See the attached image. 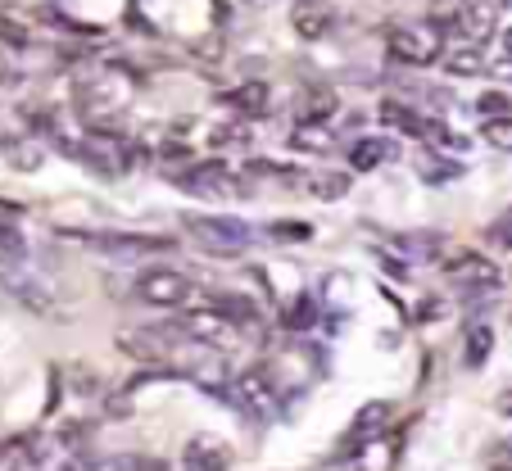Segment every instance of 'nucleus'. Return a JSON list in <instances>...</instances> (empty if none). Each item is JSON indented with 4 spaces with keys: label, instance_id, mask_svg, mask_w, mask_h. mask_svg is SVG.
<instances>
[{
    "label": "nucleus",
    "instance_id": "nucleus-1",
    "mask_svg": "<svg viewBox=\"0 0 512 471\" xmlns=\"http://www.w3.org/2000/svg\"><path fill=\"white\" fill-rule=\"evenodd\" d=\"M132 91H136V77L132 73H123V68H105L96 82H87V87L78 91L82 127H87V132H109V127L118 123V114L127 109Z\"/></svg>",
    "mask_w": 512,
    "mask_h": 471
},
{
    "label": "nucleus",
    "instance_id": "nucleus-2",
    "mask_svg": "<svg viewBox=\"0 0 512 471\" xmlns=\"http://www.w3.org/2000/svg\"><path fill=\"white\" fill-rule=\"evenodd\" d=\"M182 231L200 245L204 254H213V259H241V254L250 250V231H245V222L223 218V213H186Z\"/></svg>",
    "mask_w": 512,
    "mask_h": 471
},
{
    "label": "nucleus",
    "instance_id": "nucleus-3",
    "mask_svg": "<svg viewBox=\"0 0 512 471\" xmlns=\"http://www.w3.org/2000/svg\"><path fill=\"white\" fill-rule=\"evenodd\" d=\"M177 340H182V331H168V327H127L114 336V345L123 349L127 358H136V363L145 367H164L177 358Z\"/></svg>",
    "mask_w": 512,
    "mask_h": 471
},
{
    "label": "nucleus",
    "instance_id": "nucleus-4",
    "mask_svg": "<svg viewBox=\"0 0 512 471\" xmlns=\"http://www.w3.org/2000/svg\"><path fill=\"white\" fill-rule=\"evenodd\" d=\"M386 46H390V55H395L399 64L422 68V64H435V59L445 55V32L435 28V23H413V28L390 32Z\"/></svg>",
    "mask_w": 512,
    "mask_h": 471
},
{
    "label": "nucleus",
    "instance_id": "nucleus-5",
    "mask_svg": "<svg viewBox=\"0 0 512 471\" xmlns=\"http://www.w3.org/2000/svg\"><path fill=\"white\" fill-rule=\"evenodd\" d=\"M78 159L87 168H96L100 177H123L127 164H132V150L114 132H87V141L78 145Z\"/></svg>",
    "mask_w": 512,
    "mask_h": 471
},
{
    "label": "nucleus",
    "instance_id": "nucleus-6",
    "mask_svg": "<svg viewBox=\"0 0 512 471\" xmlns=\"http://www.w3.org/2000/svg\"><path fill=\"white\" fill-rule=\"evenodd\" d=\"M191 290H195L191 277L177 268H145L141 281H136V295L155 308H182L191 299Z\"/></svg>",
    "mask_w": 512,
    "mask_h": 471
},
{
    "label": "nucleus",
    "instance_id": "nucleus-7",
    "mask_svg": "<svg viewBox=\"0 0 512 471\" xmlns=\"http://www.w3.org/2000/svg\"><path fill=\"white\" fill-rule=\"evenodd\" d=\"M177 331H182L186 340H195V345H227V340H232V322L223 318V313H218V308H191V313H182V318H177Z\"/></svg>",
    "mask_w": 512,
    "mask_h": 471
},
{
    "label": "nucleus",
    "instance_id": "nucleus-8",
    "mask_svg": "<svg viewBox=\"0 0 512 471\" xmlns=\"http://www.w3.org/2000/svg\"><path fill=\"white\" fill-rule=\"evenodd\" d=\"M445 277L458 281V286H481V290L499 286V268H494L485 254H476V250H454V254H449V259H445Z\"/></svg>",
    "mask_w": 512,
    "mask_h": 471
},
{
    "label": "nucleus",
    "instance_id": "nucleus-9",
    "mask_svg": "<svg viewBox=\"0 0 512 471\" xmlns=\"http://www.w3.org/2000/svg\"><path fill=\"white\" fill-rule=\"evenodd\" d=\"M232 467V449L218 444L213 435H195L182 453V471H227Z\"/></svg>",
    "mask_w": 512,
    "mask_h": 471
},
{
    "label": "nucleus",
    "instance_id": "nucleus-10",
    "mask_svg": "<svg viewBox=\"0 0 512 471\" xmlns=\"http://www.w3.org/2000/svg\"><path fill=\"white\" fill-rule=\"evenodd\" d=\"M458 28L467 32V41H485L494 28H499V0H463Z\"/></svg>",
    "mask_w": 512,
    "mask_h": 471
},
{
    "label": "nucleus",
    "instance_id": "nucleus-11",
    "mask_svg": "<svg viewBox=\"0 0 512 471\" xmlns=\"http://www.w3.org/2000/svg\"><path fill=\"white\" fill-rule=\"evenodd\" d=\"M390 417H395V408L386 404V399H372L368 408H358V417H354V440H377V435H386V426H390Z\"/></svg>",
    "mask_w": 512,
    "mask_h": 471
},
{
    "label": "nucleus",
    "instance_id": "nucleus-12",
    "mask_svg": "<svg viewBox=\"0 0 512 471\" xmlns=\"http://www.w3.org/2000/svg\"><path fill=\"white\" fill-rule=\"evenodd\" d=\"M0 41H5L10 50H28L32 46V19L28 14H19V10L5 5V10H0Z\"/></svg>",
    "mask_w": 512,
    "mask_h": 471
},
{
    "label": "nucleus",
    "instance_id": "nucleus-13",
    "mask_svg": "<svg viewBox=\"0 0 512 471\" xmlns=\"http://www.w3.org/2000/svg\"><path fill=\"white\" fill-rule=\"evenodd\" d=\"M213 308H218L232 327H259V308L245 295H213Z\"/></svg>",
    "mask_w": 512,
    "mask_h": 471
},
{
    "label": "nucleus",
    "instance_id": "nucleus-14",
    "mask_svg": "<svg viewBox=\"0 0 512 471\" xmlns=\"http://www.w3.org/2000/svg\"><path fill=\"white\" fill-rule=\"evenodd\" d=\"M336 109H340L336 91L318 87V91H309V96H304V105H300V123H327V118H336Z\"/></svg>",
    "mask_w": 512,
    "mask_h": 471
},
{
    "label": "nucleus",
    "instance_id": "nucleus-15",
    "mask_svg": "<svg viewBox=\"0 0 512 471\" xmlns=\"http://www.w3.org/2000/svg\"><path fill=\"white\" fill-rule=\"evenodd\" d=\"M390 462H395V444L377 435V440L363 444V453H358V462H349V471H390Z\"/></svg>",
    "mask_w": 512,
    "mask_h": 471
},
{
    "label": "nucleus",
    "instance_id": "nucleus-16",
    "mask_svg": "<svg viewBox=\"0 0 512 471\" xmlns=\"http://www.w3.org/2000/svg\"><path fill=\"white\" fill-rule=\"evenodd\" d=\"M223 105L241 109V114H263V109H268V87H263V82H245V87L227 91Z\"/></svg>",
    "mask_w": 512,
    "mask_h": 471
},
{
    "label": "nucleus",
    "instance_id": "nucleus-17",
    "mask_svg": "<svg viewBox=\"0 0 512 471\" xmlns=\"http://www.w3.org/2000/svg\"><path fill=\"white\" fill-rule=\"evenodd\" d=\"M490 354H494V331L481 322V327H472V331H467L463 363H467V367H485V363H490Z\"/></svg>",
    "mask_w": 512,
    "mask_h": 471
},
{
    "label": "nucleus",
    "instance_id": "nucleus-18",
    "mask_svg": "<svg viewBox=\"0 0 512 471\" xmlns=\"http://www.w3.org/2000/svg\"><path fill=\"white\" fill-rule=\"evenodd\" d=\"M313 200H345L349 195V173H313L309 177Z\"/></svg>",
    "mask_w": 512,
    "mask_h": 471
},
{
    "label": "nucleus",
    "instance_id": "nucleus-19",
    "mask_svg": "<svg viewBox=\"0 0 512 471\" xmlns=\"http://www.w3.org/2000/svg\"><path fill=\"white\" fill-rule=\"evenodd\" d=\"M290 23H295V32H300L304 41H318L331 32V14L327 10H295L290 14Z\"/></svg>",
    "mask_w": 512,
    "mask_h": 471
},
{
    "label": "nucleus",
    "instance_id": "nucleus-20",
    "mask_svg": "<svg viewBox=\"0 0 512 471\" xmlns=\"http://www.w3.org/2000/svg\"><path fill=\"white\" fill-rule=\"evenodd\" d=\"M390 154V145L386 141H358L354 150H349V164L358 168V173H372V168L381 164V159H386Z\"/></svg>",
    "mask_w": 512,
    "mask_h": 471
},
{
    "label": "nucleus",
    "instance_id": "nucleus-21",
    "mask_svg": "<svg viewBox=\"0 0 512 471\" xmlns=\"http://www.w3.org/2000/svg\"><path fill=\"white\" fill-rule=\"evenodd\" d=\"M381 123H390V127H404V132H417V136L426 132V123H422V118H417L408 105H399V100H386V105H381Z\"/></svg>",
    "mask_w": 512,
    "mask_h": 471
},
{
    "label": "nucleus",
    "instance_id": "nucleus-22",
    "mask_svg": "<svg viewBox=\"0 0 512 471\" xmlns=\"http://www.w3.org/2000/svg\"><path fill=\"white\" fill-rule=\"evenodd\" d=\"M445 68L454 77H481L485 73V59H481V50H454V55H445Z\"/></svg>",
    "mask_w": 512,
    "mask_h": 471
},
{
    "label": "nucleus",
    "instance_id": "nucleus-23",
    "mask_svg": "<svg viewBox=\"0 0 512 471\" xmlns=\"http://www.w3.org/2000/svg\"><path fill=\"white\" fill-rule=\"evenodd\" d=\"M318 322V308H313L309 295H295V304H286V327L290 331H309Z\"/></svg>",
    "mask_w": 512,
    "mask_h": 471
},
{
    "label": "nucleus",
    "instance_id": "nucleus-24",
    "mask_svg": "<svg viewBox=\"0 0 512 471\" xmlns=\"http://www.w3.org/2000/svg\"><path fill=\"white\" fill-rule=\"evenodd\" d=\"M290 141L300 145V150H327V145H331V132H327L322 123H300Z\"/></svg>",
    "mask_w": 512,
    "mask_h": 471
},
{
    "label": "nucleus",
    "instance_id": "nucleus-25",
    "mask_svg": "<svg viewBox=\"0 0 512 471\" xmlns=\"http://www.w3.org/2000/svg\"><path fill=\"white\" fill-rule=\"evenodd\" d=\"M223 50H227L223 32H209V37L191 41V55H195V59H204V64H218V59H223Z\"/></svg>",
    "mask_w": 512,
    "mask_h": 471
},
{
    "label": "nucleus",
    "instance_id": "nucleus-26",
    "mask_svg": "<svg viewBox=\"0 0 512 471\" xmlns=\"http://www.w3.org/2000/svg\"><path fill=\"white\" fill-rule=\"evenodd\" d=\"M481 136L490 145H499V150H512V118H485Z\"/></svg>",
    "mask_w": 512,
    "mask_h": 471
},
{
    "label": "nucleus",
    "instance_id": "nucleus-27",
    "mask_svg": "<svg viewBox=\"0 0 512 471\" xmlns=\"http://www.w3.org/2000/svg\"><path fill=\"white\" fill-rule=\"evenodd\" d=\"M114 467L118 471H168L159 458H141V453H127V458H118Z\"/></svg>",
    "mask_w": 512,
    "mask_h": 471
},
{
    "label": "nucleus",
    "instance_id": "nucleus-28",
    "mask_svg": "<svg viewBox=\"0 0 512 471\" xmlns=\"http://www.w3.org/2000/svg\"><path fill=\"white\" fill-rule=\"evenodd\" d=\"M272 236L277 241H309V227L304 222H272Z\"/></svg>",
    "mask_w": 512,
    "mask_h": 471
},
{
    "label": "nucleus",
    "instance_id": "nucleus-29",
    "mask_svg": "<svg viewBox=\"0 0 512 471\" xmlns=\"http://www.w3.org/2000/svg\"><path fill=\"white\" fill-rule=\"evenodd\" d=\"M0 250L10 254V259H19V254H23V236L14 227H5V222H0Z\"/></svg>",
    "mask_w": 512,
    "mask_h": 471
},
{
    "label": "nucleus",
    "instance_id": "nucleus-30",
    "mask_svg": "<svg viewBox=\"0 0 512 471\" xmlns=\"http://www.w3.org/2000/svg\"><path fill=\"white\" fill-rule=\"evenodd\" d=\"M490 241H494V245H508V250H512V222H508V218L490 227Z\"/></svg>",
    "mask_w": 512,
    "mask_h": 471
},
{
    "label": "nucleus",
    "instance_id": "nucleus-31",
    "mask_svg": "<svg viewBox=\"0 0 512 471\" xmlns=\"http://www.w3.org/2000/svg\"><path fill=\"white\" fill-rule=\"evenodd\" d=\"M64 471H96V462H91V458H68Z\"/></svg>",
    "mask_w": 512,
    "mask_h": 471
},
{
    "label": "nucleus",
    "instance_id": "nucleus-32",
    "mask_svg": "<svg viewBox=\"0 0 512 471\" xmlns=\"http://www.w3.org/2000/svg\"><path fill=\"white\" fill-rule=\"evenodd\" d=\"M0 82H5V87H14V82H19V73H14V68L5 64V59H0Z\"/></svg>",
    "mask_w": 512,
    "mask_h": 471
},
{
    "label": "nucleus",
    "instance_id": "nucleus-33",
    "mask_svg": "<svg viewBox=\"0 0 512 471\" xmlns=\"http://www.w3.org/2000/svg\"><path fill=\"white\" fill-rule=\"evenodd\" d=\"M499 413L512 417V390H503V395H499Z\"/></svg>",
    "mask_w": 512,
    "mask_h": 471
},
{
    "label": "nucleus",
    "instance_id": "nucleus-34",
    "mask_svg": "<svg viewBox=\"0 0 512 471\" xmlns=\"http://www.w3.org/2000/svg\"><path fill=\"white\" fill-rule=\"evenodd\" d=\"M10 471H37V462H32V458H14Z\"/></svg>",
    "mask_w": 512,
    "mask_h": 471
},
{
    "label": "nucleus",
    "instance_id": "nucleus-35",
    "mask_svg": "<svg viewBox=\"0 0 512 471\" xmlns=\"http://www.w3.org/2000/svg\"><path fill=\"white\" fill-rule=\"evenodd\" d=\"M503 55H508V59H512V28H508V32H503Z\"/></svg>",
    "mask_w": 512,
    "mask_h": 471
},
{
    "label": "nucleus",
    "instance_id": "nucleus-36",
    "mask_svg": "<svg viewBox=\"0 0 512 471\" xmlns=\"http://www.w3.org/2000/svg\"><path fill=\"white\" fill-rule=\"evenodd\" d=\"M494 471H512V467H494Z\"/></svg>",
    "mask_w": 512,
    "mask_h": 471
},
{
    "label": "nucleus",
    "instance_id": "nucleus-37",
    "mask_svg": "<svg viewBox=\"0 0 512 471\" xmlns=\"http://www.w3.org/2000/svg\"><path fill=\"white\" fill-rule=\"evenodd\" d=\"M259 5H263V0H259Z\"/></svg>",
    "mask_w": 512,
    "mask_h": 471
}]
</instances>
